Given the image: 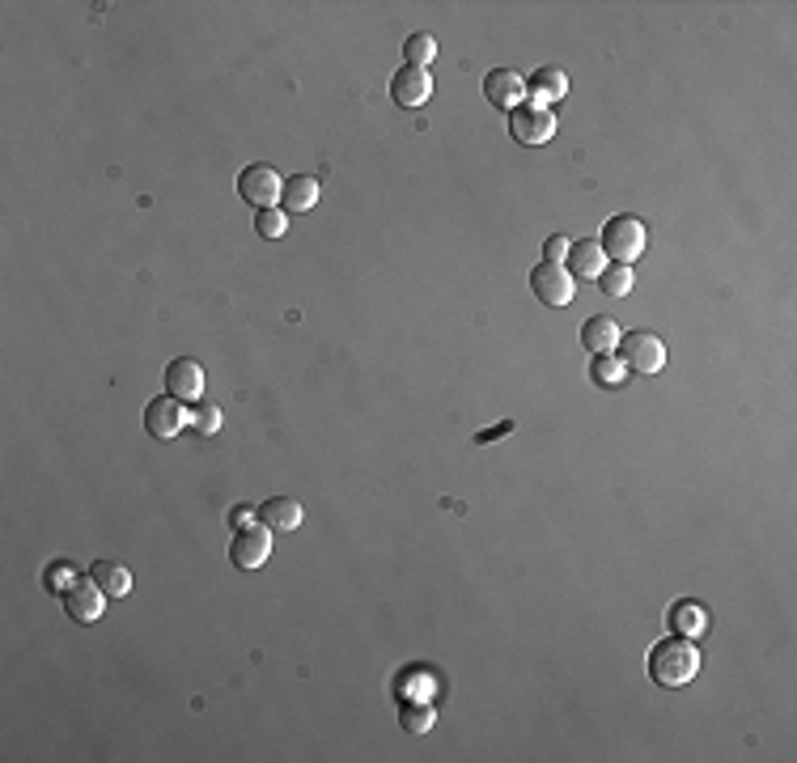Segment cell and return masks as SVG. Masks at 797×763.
I'll return each mask as SVG.
<instances>
[{
    "label": "cell",
    "instance_id": "obj_26",
    "mask_svg": "<svg viewBox=\"0 0 797 763\" xmlns=\"http://www.w3.org/2000/svg\"><path fill=\"white\" fill-rule=\"evenodd\" d=\"M407 721V730H412V734H424V730H429V725H433V708H407V713H403Z\"/></svg>",
    "mask_w": 797,
    "mask_h": 763
},
{
    "label": "cell",
    "instance_id": "obj_28",
    "mask_svg": "<svg viewBox=\"0 0 797 763\" xmlns=\"http://www.w3.org/2000/svg\"><path fill=\"white\" fill-rule=\"evenodd\" d=\"M255 518H259V509L238 505L234 513H229V526H234V530H246V526H255Z\"/></svg>",
    "mask_w": 797,
    "mask_h": 763
},
{
    "label": "cell",
    "instance_id": "obj_5",
    "mask_svg": "<svg viewBox=\"0 0 797 763\" xmlns=\"http://www.w3.org/2000/svg\"><path fill=\"white\" fill-rule=\"evenodd\" d=\"M530 289H535V297L543 301V306L560 310L577 297V280L569 276V268H560V263H539V268L530 272Z\"/></svg>",
    "mask_w": 797,
    "mask_h": 763
},
{
    "label": "cell",
    "instance_id": "obj_7",
    "mask_svg": "<svg viewBox=\"0 0 797 763\" xmlns=\"http://www.w3.org/2000/svg\"><path fill=\"white\" fill-rule=\"evenodd\" d=\"M272 556V530L268 526H246L238 530L234 539H229V560L238 564V569H263Z\"/></svg>",
    "mask_w": 797,
    "mask_h": 763
},
{
    "label": "cell",
    "instance_id": "obj_4",
    "mask_svg": "<svg viewBox=\"0 0 797 763\" xmlns=\"http://www.w3.org/2000/svg\"><path fill=\"white\" fill-rule=\"evenodd\" d=\"M509 136L526 149H539L556 136V115L539 102H526V106H518V111H509Z\"/></svg>",
    "mask_w": 797,
    "mask_h": 763
},
{
    "label": "cell",
    "instance_id": "obj_12",
    "mask_svg": "<svg viewBox=\"0 0 797 763\" xmlns=\"http://www.w3.org/2000/svg\"><path fill=\"white\" fill-rule=\"evenodd\" d=\"M60 598H64L68 619H77V624H94V619H102L106 594H102V585H98V581H77L73 590L60 594Z\"/></svg>",
    "mask_w": 797,
    "mask_h": 763
},
{
    "label": "cell",
    "instance_id": "obj_16",
    "mask_svg": "<svg viewBox=\"0 0 797 763\" xmlns=\"http://www.w3.org/2000/svg\"><path fill=\"white\" fill-rule=\"evenodd\" d=\"M526 94H530V102H539V106L560 102L564 94H569V73H564V68H539L535 81L526 85Z\"/></svg>",
    "mask_w": 797,
    "mask_h": 763
},
{
    "label": "cell",
    "instance_id": "obj_1",
    "mask_svg": "<svg viewBox=\"0 0 797 763\" xmlns=\"http://www.w3.org/2000/svg\"><path fill=\"white\" fill-rule=\"evenodd\" d=\"M700 674V649L687 636H666L649 653V679L658 687H687Z\"/></svg>",
    "mask_w": 797,
    "mask_h": 763
},
{
    "label": "cell",
    "instance_id": "obj_25",
    "mask_svg": "<svg viewBox=\"0 0 797 763\" xmlns=\"http://www.w3.org/2000/svg\"><path fill=\"white\" fill-rule=\"evenodd\" d=\"M43 581H47V594H68L77 585V569L73 564H47Z\"/></svg>",
    "mask_w": 797,
    "mask_h": 763
},
{
    "label": "cell",
    "instance_id": "obj_24",
    "mask_svg": "<svg viewBox=\"0 0 797 763\" xmlns=\"http://www.w3.org/2000/svg\"><path fill=\"white\" fill-rule=\"evenodd\" d=\"M285 229H289V212H285V208H263V212H255V234H259V238H285Z\"/></svg>",
    "mask_w": 797,
    "mask_h": 763
},
{
    "label": "cell",
    "instance_id": "obj_21",
    "mask_svg": "<svg viewBox=\"0 0 797 763\" xmlns=\"http://www.w3.org/2000/svg\"><path fill=\"white\" fill-rule=\"evenodd\" d=\"M598 289L607 297H628L632 293V268L628 263H615V268H602L598 276Z\"/></svg>",
    "mask_w": 797,
    "mask_h": 763
},
{
    "label": "cell",
    "instance_id": "obj_3",
    "mask_svg": "<svg viewBox=\"0 0 797 763\" xmlns=\"http://www.w3.org/2000/svg\"><path fill=\"white\" fill-rule=\"evenodd\" d=\"M619 361H624L628 374H662L666 344L653 331H632L619 340Z\"/></svg>",
    "mask_w": 797,
    "mask_h": 763
},
{
    "label": "cell",
    "instance_id": "obj_17",
    "mask_svg": "<svg viewBox=\"0 0 797 763\" xmlns=\"http://www.w3.org/2000/svg\"><path fill=\"white\" fill-rule=\"evenodd\" d=\"M90 581H98V585H102V594H106V598H123V594L132 590V573L123 569V564H115V560H94Z\"/></svg>",
    "mask_w": 797,
    "mask_h": 763
},
{
    "label": "cell",
    "instance_id": "obj_22",
    "mask_svg": "<svg viewBox=\"0 0 797 763\" xmlns=\"http://www.w3.org/2000/svg\"><path fill=\"white\" fill-rule=\"evenodd\" d=\"M403 51H407V64H412V68H429L433 56H437V39L420 30V34H412V39L403 43Z\"/></svg>",
    "mask_w": 797,
    "mask_h": 763
},
{
    "label": "cell",
    "instance_id": "obj_14",
    "mask_svg": "<svg viewBox=\"0 0 797 763\" xmlns=\"http://www.w3.org/2000/svg\"><path fill=\"white\" fill-rule=\"evenodd\" d=\"M619 327H615V318H607V314H594V318H586V327H581V348H590L594 357H607V352H615L619 348Z\"/></svg>",
    "mask_w": 797,
    "mask_h": 763
},
{
    "label": "cell",
    "instance_id": "obj_8",
    "mask_svg": "<svg viewBox=\"0 0 797 763\" xmlns=\"http://www.w3.org/2000/svg\"><path fill=\"white\" fill-rule=\"evenodd\" d=\"M145 429H149V437H157V441L179 437V433L187 429V412H183V403L174 399V395H157V399L145 407Z\"/></svg>",
    "mask_w": 797,
    "mask_h": 763
},
{
    "label": "cell",
    "instance_id": "obj_13",
    "mask_svg": "<svg viewBox=\"0 0 797 763\" xmlns=\"http://www.w3.org/2000/svg\"><path fill=\"white\" fill-rule=\"evenodd\" d=\"M602 268H607V255H602L598 238H581L569 246V276L573 280H598Z\"/></svg>",
    "mask_w": 797,
    "mask_h": 763
},
{
    "label": "cell",
    "instance_id": "obj_10",
    "mask_svg": "<svg viewBox=\"0 0 797 763\" xmlns=\"http://www.w3.org/2000/svg\"><path fill=\"white\" fill-rule=\"evenodd\" d=\"M391 98L399 102V106H407V111H416V106H424L433 98V77H429V68H412V64H403L399 73H395V81H391Z\"/></svg>",
    "mask_w": 797,
    "mask_h": 763
},
{
    "label": "cell",
    "instance_id": "obj_6",
    "mask_svg": "<svg viewBox=\"0 0 797 763\" xmlns=\"http://www.w3.org/2000/svg\"><path fill=\"white\" fill-rule=\"evenodd\" d=\"M280 191H285V179L272 170V166H263V162H255V166H246L242 174H238V195L251 208H272L276 200H280Z\"/></svg>",
    "mask_w": 797,
    "mask_h": 763
},
{
    "label": "cell",
    "instance_id": "obj_27",
    "mask_svg": "<svg viewBox=\"0 0 797 763\" xmlns=\"http://www.w3.org/2000/svg\"><path fill=\"white\" fill-rule=\"evenodd\" d=\"M569 246H573V242L564 238V234H552V238H547V246H543V255H547L543 263H560L564 255H569Z\"/></svg>",
    "mask_w": 797,
    "mask_h": 763
},
{
    "label": "cell",
    "instance_id": "obj_18",
    "mask_svg": "<svg viewBox=\"0 0 797 763\" xmlns=\"http://www.w3.org/2000/svg\"><path fill=\"white\" fill-rule=\"evenodd\" d=\"M280 204L285 212H310L318 204V179L310 174H297V179H285V191H280Z\"/></svg>",
    "mask_w": 797,
    "mask_h": 763
},
{
    "label": "cell",
    "instance_id": "obj_9",
    "mask_svg": "<svg viewBox=\"0 0 797 763\" xmlns=\"http://www.w3.org/2000/svg\"><path fill=\"white\" fill-rule=\"evenodd\" d=\"M484 98L497 106V111H518L526 98V77L513 73V68H492L484 77Z\"/></svg>",
    "mask_w": 797,
    "mask_h": 763
},
{
    "label": "cell",
    "instance_id": "obj_19",
    "mask_svg": "<svg viewBox=\"0 0 797 763\" xmlns=\"http://www.w3.org/2000/svg\"><path fill=\"white\" fill-rule=\"evenodd\" d=\"M670 628L679 636H700L708 628V611L700 602H679V607H670Z\"/></svg>",
    "mask_w": 797,
    "mask_h": 763
},
{
    "label": "cell",
    "instance_id": "obj_23",
    "mask_svg": "<svg viewBox=\"0 0 797 763\" xmlns=\"http://www.w3.org/2000/svg\"><path fill=\"white\" fill-rule=\"evenodd\" d=\"M187 424H191V429H196L200 437H212V433L221 429V407H217V403H196V407L187 412Z\"/></svg>",
    "mask_w": 797,
    "mask_h": 763
},
{
    "label": "cell",
    "instance_id": "obj_20",
    "mask_svg": "<svg viewBox=\"0 0 797 763\" xmlns=\"http://www.w3.org/2000/svg\"><path fill=\"white\" fill-rule=\"evenodd\" d=\"M590 378H594L598 386H624L628 369H624V361H619L615 352H607V357H594V365H590Z\"/></svg>",
    "mask_w": 797,
    "mask_h": 763
},
{
    "label": "cell",
    "instance_id": "obj_2",
    "mask_svg": "<svg viewBox=\"0 0 797 763\" xmlns=\"http://www.w3.org/2000/svg\"><path fill=\"white\" fill-rule=\"evenodd\" d=\"M598 246H602V255L615 259V263H636L649 246V229H645V221H636L624 212V217H611L607 225H602Z\"/></svg>",
    "mask_w": 797,
    "mask_h": 763
},
{
    "label": "cell",
    "instance_id": "obj_11",
    "mask_svg": "<svg viewBox=\"0 0 797 763\" xmlns=\"http://www.w3.org/2000/svg\"><path fill=\"white\" fill-rule=\"evenodd\" d=\"M166 395L200 403V395H204V365L191 361V357L170 361V365H166Z\"/></svg>",
    "mask_w": 797,
    "mask_h": 763
},
{
    "label": "cell",
    "instance_id": "obj_15",
    "mask_svg": "<svg viewBox=\"0 0 797 763\" xmlns=\"http://www.w3.org/2000/svg\"><path fill=\"white\" fill-rule=\"evenodd\" d=\"M259 518L268 530H297L306 513H301V505L293 501V496H268V501L259 505Z\"/></svg>",
    "mask_w": 797,
    "mask_h": 763
},
{
    "label": "cell",
    "instance_id": "obj_29",
    "mask_svg": "<svg viewBox=\"0 0 797 763\" xmlns=\"http://www.w3.org/2000/svg\"><path fill=\"white\" fill-rule=\"evenodd\" d=\"M505 433H513V420H501V424H492V429H484L480 437H475V446H488V441H497Z\"/></svg>",
    "mask_w": 797,
    "mask_h": 763
}]
</instances>
